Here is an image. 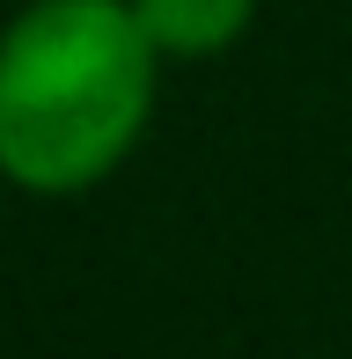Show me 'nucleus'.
Returning <instances> with one entry per match:
<instances>
[{"mask_svg":"<svg viewBox=\"0 0 352 359\" xmlns=\"http://www.w3.org/2000/svg\"><path fill=\"white\" fill-rule=\"evenodd\" d=\"M154 59L133 0H29L0 29V176L22 191L103 184L147 125Z\"/></svg>","mask_w":352,"mask_h":359,"instance_id":"f257e3e1","label":"nucleus"},{"mask_svg":"<svg viewBox=\"0 0 352 359\" xmlns=\"http://www.w3.org/2000/svg\"><path fill=\"white\" fill-rule=\"evenodd\" d=\"M133 15L162 59H205L243 37L250 0H133Z\"/></svg>","mask_w":352,"mask_h":359,"instance_id":"f03ea898","label":"nucleus"}]
</instances>
